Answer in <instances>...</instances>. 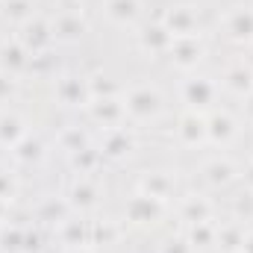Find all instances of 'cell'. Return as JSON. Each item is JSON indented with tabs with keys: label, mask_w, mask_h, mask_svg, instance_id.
Listing matches in <instances>:
<instances>
[{
	"label": "cell",
	"mask_w": 253,
	"mask_h": 253,
	"mask_svg": "<svg viewBox=\"0 0 253 253\" xmlns=\"http://www.w3.org/2000/svg\"><path fill=\"white\" fill-rule=\"evenodd\" d=\"M124 109L126 115L132 121H138V124L156 121L159 112H162V94L153 85H132L124 97Z\"/></svg>",
	"instance_id": "obj_1"
},
{
	"label": "cell",
	"mask_w": 253,
	"mask_h": 253,
	"mask_svg": "<svg viewBox=\"0 0 253 253\" xmlns=\"http://www.w3.org/2000/svg\"><path fill=\"white\" fill-rule=\"evenodd\" d=\"M59 239H62L65 248H83V245H91V227H85L83 221H65L62 230H59Z\"/></svg>",
	"instance_id": "obj_23"
},
{
	"label": "cell",
	"mask_w": 253,
	"mask_h": 253,
	"mask_svg": "<svg viewBox=\"0 0 253 253\" xmlns=\"http://www.w3.org/2000/svg\"><path fill=\"white\" fill-rule=\"evenodd\" d=\"M15 191H18L15 177H12L9 171H3V168H0V200H3V203H9V200L15 197Z\"/></svg>",
	"instance_id": "obj_33"
},
{
	"label": "cell",
	"mask_w": 253,
	"mask_h": 253,
	"mask_svg": "<svg viewBox=\"0 0 253 253\" xmlns=\"http://www.w3.org/2000/svg\"><path fill=\"white\" fill-rule=\"evenodd\" d=\"M168 56H171V62L177 65V68L189 71V68H194V65L200 62L203 47H200V42H197V39H174V44H171Z\"/></svg>",
	"instance_id": "obj_14"
},
{
	"label": "cell",
	"mask_w": 253,
	"mask_h": 253,
	"mask_svg": "<svg viewBox=\"0 0 253 253\" xmlns=\"http://www.w3.org/2000/svg\"><path fill=\"white\" fill-rule=\"evenodd\" d=\"M59 144H62V150H68V153H77V150L88 147V144H85V135H83L80 129H65L62 138H59Z\"/></svg>",
	"instance_id": "obj_31"
},
{
	"label": "cell",
	"mask_w": 253,
	"mask_h": 253,
	"mask_svg": "<svg viewBox=\"0 0 253 253\" xmlns=\"http://www.w3.org/2000/svg\"><path fill=\"white\" fill-rule=\"evenodd\" d=\"M15 91H18L15 77H12V74H6V71H0V103L12 100V97H15Z\"/></svg>",
	"instance_id": "obj_34"
},
{
	"label": "cell",
	"mask_w": 253,
	"mask_h": 253,
	"mask_svg": "<svg viewBox=\"0 0 253 253\" xmlns=\"http://www.w3.org/2000/svg\"><path fill=\"white\" fill-rule=\"evenodd\" d=\"M12 153H15V159H21V162H36V159H42V144H39L36 138H24V141H18V144L12 147Z\"/></svg>",
	"instance_id": "obj_27"
},
{
	"label": "cell",
	"mask_w": 253,
	"mask_h": 253,
	"mask_svg": "<svg viewBox=\"0 0 253 253\" xmlns=\"http://www.w3.org/2000/svg\"><path fill=\"white\" fill-rule=\"evenodd\" d=\"M233 135H236V121L227 112H215L206 118V138L212 144H227L233 141Z\"/></svg>",
	"instance_id": "obj_18"
},
{
	"label": "cell",
	"mask_w": 253,
	"mask_h": 253,
	"mask_svg": "<svg viewBox=\"0 0 253 253\" xmlns=\"http://www.w3.org/2000/svg\"><path fill=\"white\" fill-rule=\"evenodd\" d=\"M224 88L233 91V94H251L253 91V71L245 62L230 65L224 71Z\"/></svg>",
	"instance_id": "obj_19"
},
{
	"label": "cell",
	"mask_w": 253,
	"mask_h": 253,
	"mask_svg": "<svg viewBox=\"0 0 253 253\" xmlns=\"http://www.w3.org/2000/svg\"><path fill=\"white\" fill-rule=\"evenodd\" d=\"M56 97L65 106H88L91 100V91H88V80H80V77H62L56 83Z\"/></svg>",
	"instance_id": "obj_8"
},
{
	"label": "cell",
	"mask_w": 253,
	"mask_h": 253,
	"mask_svg": "<svg viewBox=\"0 0 253 253\" xmlns=\"http://www.w3.org/2000/svg\"><path fill=\"white\" fill-rule=\"evenodd\" d=\"M53 42V30H50V24L44 21V18H30V21H24V36H21V44L30 50V53H39V50H44L47 44Z\"/></svg>",
	"instance_id": "obj_7"
},
{
	"label": "cell",
	"mask_w": 253,
	"mask_h": 253,
	"mask_svg": "<svg viewBox=\"0 0 253 253\" xmlns=\"http://www.w3.org/2000/svg\"><path fill=\"white\" fill-rule=\"evenodd\" d=\"M245 183H248V186H251V191H253V165L245 171Z\"/></svg>",
	"instance_id": "obj_39"
},
{
	"label": "cell",
	"mask_w": 253,
	"mask_h": 253,
	"mask_svg": "<svg viewBox=\"0 0 253 253\" xmlns=\"http://www.w3.org/2000/svg\"><path fill=\"white\" fill-rule=\"evenodd\" d=\"M118 239V227L112 221H100L91 227V245H115Z\"/></svg>",
	"instance_id": "obj_29"
},
{
	"label": "cell",
	"mask_w": 253,
	"mask_h": 253,
	"mask_svg": "<svg viewBox=\"0 0 253 253\" xmlns=\"http://www.w3.org/2000/svg\"><path fill=\"white\" fill-rule=\"evenodd\" d=\"M27 138V126H24V118L15 115V112H3L0 115V144L3 147H15L18 141Z\"/></svg>",
	"instance_id": "obj_20"
},
{
	"label": "cell",
	"mask_w": 253,
	"mask_h": 253,
	"mask_svg": "<svg viewBox=\"0 0 253 253\" xmlns=\"http://www.w3.org/2000/svg\"><path fill=\"white\" fill-rule=\"evenodd\" d=\"M97 186L88 180V177H80V180H74V186L68 191V200H71V206H77L80 212H88V209H94L97 206Z\"/></svg>",
	"instance_id": "obj_17"
},
{
	"label": "cell",
	"mask_w": 253,
	"mask_h": 253,
	"mask_svg": "<svg viewBox=\"0 0 253 253\" xmlns=\"http://www.w3.org/2000/svg\"><path fill=\"white\" fill-rule=\"evenodd\" d=\"M242 253H253V233L245 236V245H242Z\"/></svg>",
	"instance_id": "obj_37"
},
{
	"label": "cell",
	"mask_w": 253,
	"mask_h": 253,
	"mask_svg": "<svg viewBox=\"0 0 253 253\" xmlns=\"http://www.w3.org/2000/svg\"><path fill=\"white\" fill-rule=\"evenodd\" d=\"M162 212H165V203L150 197V194H141V191L135 197H129V203H126V221L135 224V227L156 224L162 218Z\"/></svg>",
	"instance_id": "obj_4"
},
{
	"label": "cell",
	"mask_w": 253,
	"mask_h": 253,
	"mask_svg": "<svg viewBox=\"0 0 253 253\" xmlns=\"http://www.w3.org/2000/svg\"><path fill=\"white\" fill-rule=\"evenodd\" d=\"M103 12L112 24L132 27L141 18V0H103Z\"/></svg>",
	"instance_id": "obj_11"
},
{
	"label": "cell",
	"mask_w": 253,
	"mask_h": 253,
	"mask_svg": "<svg viewBox=\"0 0 253 253\" xmlns=\"http://www.w3.org/2000/svg\"><path fill=\"white\" fill-rule=\"evenodd\" d=\"M62 253H94V251H91L88 245H83V248H65Z\"/></svg>",
	"instance_id": "obj_38"
},
{
	"label": "cell",
	"mask_w": 253,
	"mask_h": 253,
	"mask_svg": "<svg viewBox=\"0 0 253 253\" xmlns=\"http://www.w3.org/2000/svg\"><path fill=\"white\" fill-rule=\"evenodd\" d=\"M177 138H180L186 147H197V144L209 141V138H206V118H203L197 109L183 112L180 121H177Z\"/></svg>",
	"instance_id": "obj_6"
},
{
	"label": "cell",
	"mask_w": 253,
	"mask_h": 253,
	"mask_svg": "<svg viewBox=\"0 0 253 253\" xmlns=\"http://www.w3.org/2000/svg\"><path fill=\"white\" fill-rule=\"evenodd\" d=\"M88 115H91V121L115 129V126L124 124L126 109L118 97H94V100H88Z\"/></svg>",
	"instance_id": "obj_5"
},
{
	"label": "cell",
	"mask_w": 253,
	"mask_h": 253,
	"mask_svg": "<svg viewBox=\"0 0 253 253\" xmlns=\"http://www.w3.org/2000/svg\"><path fill=\"white\" fill-rule=\"evenodd\" d=\"M212 97H215V85L209 83V80H203V77H194V80H186V85H183V100L189 103L191 109H203V106H209L212 103Z\"/></svg>",
	"instance_id": "obj_15"
},
{
	"label": "cell",
	"mask_w": 253,
	"mask_h": 253,
	"mask_svg": "<svg viewBox=\"0 0 253 253\" xmlns=\"http://www.w3.org/2000/svg\"><path fill=\"white\" fill-rule=\"evenodd\" d=\"M138 191H141V194H150V197H156V200L165 203L168 197H174V191H177V180H174L168 171H150V174L141 177Z\"/></svg>",
	"instance_id": "obj_10"
},
{
	"label": "cell",
	"mask_w": 253,
	"mask_h": 253,
	"mask_svg": "<svg viewBox=\"0 0 253 253\" xmlns=\"http://www.w3.org/2000/svg\"><path fill=\"white\" fill-rule=\"evenodd\" d=\"M88 91H91V100L94 97H115V85L106 77H91L88 80Z\"/></svg>",
	"instance_id": "obj_32"
},
{
	"label": "cell",
	"mask_w": 253,
	"mask_h": 253,
	"mask_svg": "<svg viewBox=\"0 0 253 253\" xmlns=\"http://www.w3.org/2000/svg\"><path fill=\"white\" fill-rule=\"evenodd\" d=\"M162 253H189V242H165L162 245Z\"/></svg>",
	"instance_id": "obj_35"
},
{
	"label": "cell",
	"mask_w": 253,
	"mask_h": 253,
	"mask_svg": "<svg viewBox=\"0 0 253 253\" xmlns=\"http://www.w3.org/2000/svg\"><path fill=\"white\" fill-rule=\"evenodd\" d=\"M0 47H3V42H0Z\"/></svg>",
	"instance_id": "obj_41"
},
{
	"label": "cell",
	"mask_w": 253,
	"mask_h": 253,
	"mask_svg": "<svg viewBox=\"0 0 253 253\" xmlns=\"http://www.w3.org/2000/svg\"><path fill=\"white\" fill-rule=\"evenodd\" d=\"M215 236H218V230L209 227V221H203V224H191L189 245H194V248H209V245H215Z\"/></svg>",
	"instance_id": "obj_26"
},
{
	"label": "cell",
	"mask_w": 253,
	"mask_h": 253,
	"mask_svg": "<svg viewBox=\"0 0 253 253\" xmlns=\"http://www.w3.org/2000/svg\"><path fill=\"white\" fill-rule=\"evenodd\" d=\"M245 236H248V233H245L239 224H227V227H221V230H218L215 242H221V248H224V251H242Z\"/></svg>",
	"instance_id": "obj_25"
},
{
	"label": "cell",
	"mask_w": 253,
	"mask_h": 253,
	"mask_svg": "<svg viewBox=\"0 0 253 253\" xmlns=\"http://www.w3.org/2000/svg\"><path fill=\"white\" fill-rule=\"evenodd\" d=\"M97 159H100V153H97V150H91V147H83V150L71 153V165H74L80 174H88V171L97 165Z\"/></svg>",
	"instance_id": "obj_28"
},
{
	"label": "cell",
	"mask_w": 253,
	"mask_h": 253,
	"mask_svg": "<svg viewBox=\"0 0 253 253\" xmlns=\"http://www.w3.org/2000/svg\"><path fill=\"white\" fill-rule=\"evenodd\" d=\"M203 177L209 186H230L236 180V165L230 159H209L203 165Z\"/></svg>",
	"instance_id": "obj_21"
},
{
	"label": "cell",
	"mask_w": 253,
	"mask_h": 253,
	"mask_svg": "<svg viewBox=\"0 0 253 253\" xmlns=\"http://www.w3.org/2000/svg\"><path fill=\"white\" fill-rule=\"evenodd\" d=\"M39 233H24V253H30V251H39Z\"/></svg>",
	"instance_id": "obj_36"
},
{
	"label": "cell",
	"mask_w": 253,
	"mask_h": 253,
	"mask_svg": "<svg viewBox=\"0 0 253 253\" xmlns=\"http://www.w3.org/2000/svg\"><path fill=\"white\" fill-rule=\"evenodd\" d=\"M6 18H12V21H30L33 18V3L30 0H6Z\"/></svg>",
	"instance_id": "obj_30"
},
{
	"label": "cell",
	"mask_w": 253,
	"mask_h": 253,
	"mask_svg": "<svg viewBox=\"0 0 253 253\" xmlns=\"http://www.w3.org/2000/svg\"><path fill=\"white\" fill-rule=\"evenodd\" d=\"M24 233L21 227L9 224V227H0V253H24Z\"/></svg>",
	"instance_id": "obj_24"
},
{
	"label": "cell",
	"mask_w": 253,
	"mask_h": 253,
	"mask_svg": "<svg viewBox=\"0 0 253 253\" xmlns=\"http://www.w3.org/2000/svg\"><path fill=\"white\" fill-rule=\"evenodd\" d=\"M132 147H135L132 132H126V129H121V126L106 129V135H103V141H100V153H103V156H112V159H124V156H129Z\"/></svg>",
	"instance_id": "obj_13"
},
{
	"label": "cell",
	"mask_w": 253,
	"mask_h": 253,
	"mask_svg": "<svg viewBox=\"0 0 253 253\" xmlns=\"http://www.w3.org/2000/svg\"><path fill=\"white\" fill-rule=\"evenodd\" d=\"M221 27L230 42L251 44L253 42V9L251 6H230L221 18Z\"/></svg>",
	"instance_id": "obj_3"
},
{
	"label": "cell",
	"mask_w": 253,
	"mask_h": 253,
	"mask_svg": "<svg viewBox=\"0 0 253 253\" xmlns=\"http://www.w3.org/2000/svg\"><path fill=\"white\" fill-rule=\"evenodd\" d=\"M180 215H183V221H189V224H203V221H209V215H212V203H209L206 197L191 194V197L183 200Z\"/></svg>",
	"instance_id": "obj_22"
},
{
	"label": "cell",
	"mask_w": 253,
	"mask_h": 253,
	"mask_svg": "<svg viewBox=\"0 0 253 253\" xmlns=\"http://www.w3.org/2000/svg\"><path fill=\"white\" fill-rule=\"evenodd\" d=\"M24 68H30V50L21 42H12V44H3L0 47V71L18 77Z\"/></svg>",
	"instance_id": "obj_16"
},
{
	"label": "cell",
	"mask_w": 253,
	"mask_h": 253,
	"mask_svg": "<svg viewBox=\"0 0 253 253\" xmlns=\"http://www.w3.org/2000/svg\"><path fill=\"white\" fill-rule=\"evenodd\" d=\"M162 24H165V30L174 39H197V33H200V12L194 6H189V3H177V6H171L165 12Z\"/></svg>",
	"instance_id": "obj_2"
},
{
	"label": "cell",
	"mask_w": 253,
	"mask_h": 253,
	"mask_svg": "<svg viewBox=\"0 0 253 253\" xmlns=\"http://www.w3.org/2000/svg\"><path fill=\"white\" fill-rule=\"evenodd\" d=\"M138 44H141V50L144 53H165L168 56V50H171V44H174V36L165 30V24L159 21V24H153V27H147V30H141L138 33Z\"/></svg>",
	"instance_id": "obj_12"
},
{
	"label": "cell",
	"mask_w": 253,
	"mask_h": 253,
	"mask_svg": "<svg viewBox=\"0 0 253 253\" xmlns=\"http://www.w3.org/2000/svg\"><path fill=\"white\" fill-rule=\"evenodd\" d=\"M6 206H9V203H3V200H0V224H3V221H6V212H9V209H6Z\"/></svg>",
	"instance_id": "obj_40"
},
{
	"label": "cell",
	"mask_w": 253,
	"mask_h": 253,
	"mask_svg": "<svg viewBox=\"0 0 253 253\" xmlns=\"http://www.w3.org/2000/svg\"><path fill=\"white\" fill-rule=\"evenodd\" d=\"M50 30H53V39L74 42V39H80V36L85 33V18H83V12H77V9H65V12H59V15L53 18Z\"/></svg>",
	"instance_id": "obj_9"
}]
</instances>
